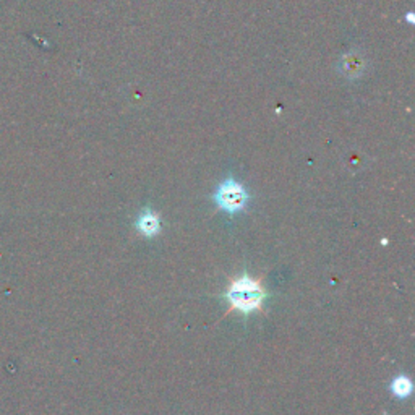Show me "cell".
Listing matches in <instances>:
<instances>
[{
    "label": "cell",
    "instance_id": "6da1fadb",
    "mask_svg": "<svg viewBox=\"0 0 415 415\" xmlns=\"http://www.w3.org/2000/svg\"><path fill=\"white\" fill-rule=\"evenodd\" d=\"M266 295L268 294L261 282L243 275L239 279L232 281V284L229 286L228 292L224 294V299H228L232 308L248 315L261 308Z\"/></svg>",
    "mask_w": 415,
    "mask_h": 415
},
{
    "label": "cell",
    "instance_id": "3957f363",
    "mask_svg": "<svg viewBox=\"0 0 415 415\" xmlns=\"http://www.w3.org/2000/svg\"><path fill=\"white\" fill-rule=\"evenodd\" d=\"M339 68H341L344 77L358 78L367 68L365 57L357 50L347 52V54H344L341 60H339Z\"/></svg>",
    "mask_w": 415,
    "mask_h": 415
},
{
    "label": "cell",
    "instance_id": "5b68a950",
    "mask_svg": "<svg viewBox=\"0 0 415 415\" xmlns=\"http://www.w3.org/2000/svg\"><path fill=\"white\" fill-rule=\"evenodd\" d=\"M391 391H393L398 398H407L410 391H412V383H410L407 376H398V378H394L393 383H391Z\"/></svg>",
    "mask_w": 415,
    "mask_h": 415
},
{
    "label": "cell",
    "instance_id": "7a4b0ae2",
    "mask_svg": "<svg viewBox=\"0 0 415 415\" xmlns=\"http://www.w3.org/2000/svg\"><path fill=\"white\" fill-rule=\"evenodd\" d=\"M214 201L221 210L234 214L242 211L245 205H247L248 193L242 183L234 181V178H228V181L221 183L218 190H216Z\"/></svg>",
    "mask_w": 415,
    "mask_h": 415
},
{
    "label": "cell",
    "instance_id": "277c9868",
    "mask_svg": "<svg viewBox=\"0 0 415 415\" xmlns=\"http://www.w3.org/2000/svg\"><path fill=\"white\" fill-rule=\"evenodd\" d=\"M136 228L146 237H153L161 230V218L151 210H145L136 219Z\"/></svg>",
    "mask_w": 415,
    "mask_h": 415
}]
</instances>
